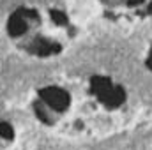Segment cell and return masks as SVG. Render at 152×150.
<instances>
[{"instance_id":"52a82bcc","label":"cell","mask_w":152,"mask_h":150,"mask_svg":"<svg viewBox=\"0 0 152 150\" xmlns=\"http://www.w3.org/2000/svg\"><path fill=\"white\" fill-rule=\"evenodd\" d=\"M50 16H51V20H53L57 25H66V23H67L66 14H64V12H60V11H57V9L50 11Z\"/></svg>"},{"instance_id":"7a4b0ae2","label":"cell","mask_w":152,"mask_h":150,"mask_svg":"<svg viewBox=\"0 0 152 150\" xmlns=\"http://www.w3.org/2000/svg\"><path fill=\"white\" fill-rule=\"evenodd\" d=\"M41 99L48 104V108H51L53 111L60 113L69 106V94L58 87H46L39 92Z\"/></svg>"},{"instance_id":"3957f363","label":"cell","mask_w":152,"mask_h":150,"mask_svg":"<svg viewBox=\"0 0 152 150\" xmlns=\"http://www.w3.org/2000/svg\"><path fill=\"white\" fill-rule=\"evenodd\" d=\"M28 51H32L34 55H39V57H48V55L58 53L60 51V44L50 42L46 39H34L32 46H28Z\"/></svg>"},{"instance_id":"5b68a950","label":"cell","mask_w":152,"mask_h":150,"mask_svg":"<svg viewBox=\"0 0 152 150\" xmlns=\"http://www.w3.org/2000/svg\"><path fill=\"white\" fill-rule=\"evenodd\" d=\"M36 115H37V118H41L44 124H53L55 122V118L51 117V113H48V110L42 104H36Z\"/></svg>"},{"instance_id":"277c9868","label":"cell","mask_w":152,"mask_h":150,"mask_svg":"<svg viewBox=\"0 0 152 150\" xmlns=\"http://www.w3.org/2000/svg\"><path fill=\"white\" fill-rule=\"evenodd\" d=\"M7 30L12 37H20L27 32V21H25V14H23L21 9L11 16L9 23H7Z\"/></svg>"},{"instance_id":"ba28073f","label":"cell","mask_w":152,"mask_h":150,"mask_svg":"<svg viewBox=\"0 0 152 150\" xmlns=\"http://www.w3.org/2000/svg\"><path fill=\"white\" fill-rule=\"evenodd\" d=\"M142 2H143V0H127V4H129L131 7H134V5H140Z\"/></svg>"},{"instance_id":"6da1fadb","label":"cell","mask_w":152,"mask_h":150,"mask_svg":"<svg viewBox=\"0 0 152 150\" xmlns=\"http://www.w3.org/2000/svg\"><path fill=\"white\" fill-rule=\"evenodd\" d=\"M90 87H92V92H96V95L99 97V101L108 108L120 106L126 99V94H124L122 87L113 85L110 79H106L103 76H94L92 81H90Z\"/></svg>"},{"instance_id":"30bf717a","label":"cell","mask_w":152,"mask_h":150,"mask_svg":"<svg viewBox=\"0 0 152 150\" xmlns=\"http://www.w3.org/2000/svg\"><path fill=\"white\" fill-rule=\"evenodd\" d=\"M103 2H110V4H117V2H120V0H103Z\"/></svg>"},{"instance_id":"8992f818","label":"cell","mask_w":152,"mask_h":150,"mask_svg":"<svg viewBox=\"0 0 152 150\" xmlns=\"http://www.w3.org/2000/svg\"><path fill=\"white\" fill-rule=\"evenodd\" d=\"M0 136L5 138V140H12L14 133H12L11 124H7V122H0Z\"/></svg>"},{"instance_id":"9c48e42d","label":"cell","mask_w":152,"mask_h":150,"mask_svg":"<svg viewBox=\"0 0 152 150\" xmlns=\"http://www.w3.org/2000/svg\"><path fill=\"white\" fill-rule=\"evenodd\" d=\"M147 66H149V69L152 71V50H151V53H149V60H147Z\"/></svg>"}]
</instances>
